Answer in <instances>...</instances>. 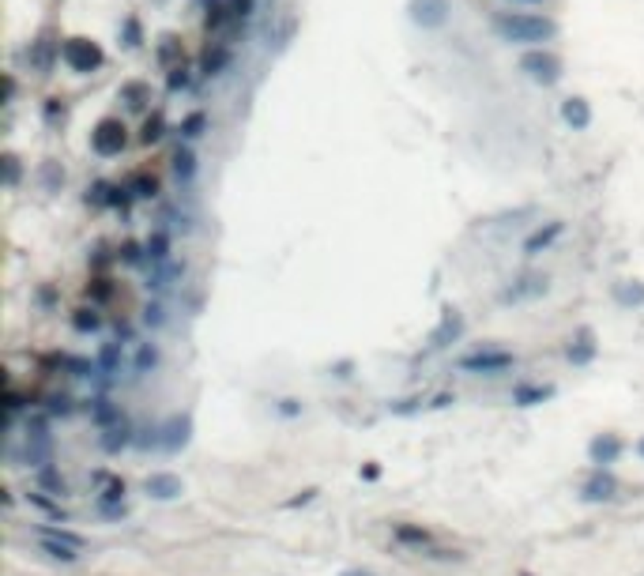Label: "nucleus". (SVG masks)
Wrapping results in <instances>:
<instances>
[{
	"label": "nucleus",
	"instance_id": "nucleus-1",
	"mask_svg": "<svg viewBox=\"0 0 644 576\" xmlns=\"http://www.w3.org/2000/svg\"><path fill=\"white\" fill-rule=\"evenodd\" d=\"M494 34L509 46H528V42H550L558 34V23L550 16H531V11H497L490 19Z\"/></svg>",
	"mask_w": 644,
	"mask_h": 576
},
{
	"label": "nucleus",
	"instance_id": "nucleus-2",
	"mask_svg": "<svg viewBox=\"0 0 644 576\" xmlns=\"http://www.w3.org/2000/svg\"><path fill=\"white\" fill-rule=\"evenodd\" d=\"M456 365H459V373H471V377H497V373H509L512 365H516V355L505 347H479V350H471V355H464Z\"/></svg>",
	"mask_w": 644,
	"mask_h": 576
},
{
	"label": "nucleus",
	"instance_id": "nucleus-3",
	"mask_svg": "<svg viewBox=\"0 0 644 576\" xmlns=\"http://www.w3.org/2000/svg\"><path fill=\"white\" fill-rule=\"evenodd\" d=\"M61 61L68 64L72 72L90 75L106 64V53H102V46L95 38H68V42H61Z\"/></svg>",
	"mask_w": 644,
	"mask_h": 576
},
{
	"label": "nucleus",
	"instance_id": "nucleus-4",
	"mask_svg": "<svg viewBox=\"0 0 644 576\" xmlns=\"http://www.w3.org/2000/svg\"><path fill=\"white\" fill-rule=\"evenodd\" d=\"M128 147V128L121 117H102V121L90 128V151L98 159H117Z\"/></svg>",
	"mask_w": 644,
	"mask_h": 576
},
{
	"label": "nucleus",
	"instance_id": "nucleus-5",
	"mask_svg": "<svg viewBox=\"0 0 644 576\" xmlns=\"http://www.w3.org/2000/svg\"><path fill=\"white\" fill-rule=\"evenodd\" d=\"M520 72L539 87H554L565 75V64L558 53H550V49H528V53L520 57Z\"/></svg>",
	"mask_w": 644,
	"mask_h": 576
},
{
	"label": "nucleus",
	"instance_id": "nucleus-6",
	"mask_svg": "<svg viewBox=\"0 0 644 576\" xmlns=\"http://www.w3.org/2000/svg\"><path fill=\"white\" fill-rule=\"evenodd\" d=\"M576 497H581L584 505H611L622 497V482H618V475L611 467H591V475L581 482Z\"/></svg>",
	"mask_w": 644,
	"mask_h": 576
},
{
	"label": "nucleus",
	"instance_id": "nucleus-7",
	"mask_svg": "<svg viewBox=\"0 0 644 576\" xmlns=\"http://www.w3.org/2000/svg\"><path fill=\"white\" fill-rule=\"evenodd\" d=\"M546 290H550V279H546V275L524 271V275H516L509 286L497 290V302H502V305H520V302H535V298H543Z\"/></svg>",
	"mask_w": 644,
	"mask_h": 576
},
{
	"label": "nucleus",
	"instance_id": "nucleus-8",
	"mask_svg": "<svg viewBox=\"0 0 644 576\" xmlns=\"http://www.w3.org/2000/svg\"><path fill=\"white\" fill-rule=\"evenodd\" d=\"M449 0H407V19L422 31H437L449 23Z\"/></svg>",
	"mask_w": 644,
	"mask_h": 576
},
{
	"label": "nucleus",
	"instance_id": "nucleus-9",
	"mask_svg": "<svg viewBox=\"0 0 644 576\" xmlns=\"http://www.w3.org/2000/svg\"><path fill=\"white\" fill-rule=\"evenodd\" d=\"M189 441H192V414H170L166 422H162V449L159 452H166V456H177L181 449H189Z\"/></svg>",
	"mask_w": 644,
	"mask_h": 576
},
{
	"label": "nucleus",
	"instance_id": "nucleus-10",
	"mask_svg": "<svg viewBox=\"0 0 644 576\" xmlns=\"http://www.w3.org/2000/svg\"><path fill=\"white\" fill-rule=\"evenodd\" d=\"M136 444V426L128 422V418H121V422H113L106 429H98V449L106 456H121L125 449H133Z\"/></svg>",
	"mask_w": 644,
	"mask_h": 576
},
{
	"label": "nucleus",
	"instance_id": "nucleus-11",
	"mask_svg": "<svg viewBox=\"0 0 644 576\" xmlns=\"http://www.w3.org/2000/svg\"><path fill=\"white\" fill-rule=\"evenodd\" d=\"M459 335H464V317H459V309H445L437 328L430 332V350H449L452 343H459Z\"/></svg>",
	"mask_w": 644,
	"mask_h": 576
},
{
	"label": "nucleus",
	"instance_id": "nucleus-12",
	"mask_svg": "<svg viewBox=\"0 0 644 576\" xmlns=\"http://www.w3.org/2000/svg\"><path fill=\"white\" fill-rule=\"evenodd\" d=\"M143 493H147L151 501H177V497L185 493V482H181V475H174V471H155V475L143 478Z\"/></svg>",
	"mask_w": 644,
	"mask_h": 576
},
{
	"label": "nucleus",
	"instance_id": "nucleus-13",
	"mask_svg": "<svg viewBox=\"0 0 644 576\" xmlns=\"http://www.w3.org/2000/svg\"><path fill=\"white\" fill-rule=\"evenodd\" d=\"M622 452H625V441L618 434H596L588 441V460L596 467H614L622 460Z\"/></svg>",
	"mask_w": 644,
	"mask_h": 576
},
{
	"label": "nucleus",
	"instance_id": "nucleus-14",
	"mask_svg": "<svg viewBox=\"0 0 644 576\" xmlns=\"http://www.w3.org/2000/svg\"><path fill=\"white\" fill-rule=\"evenodd\" d=\"M561 234H565V222H561V219H550V222H543V226H535L528 238H524V256L535 260L539 253H546V248L554 245Z\"/></svg>",
	"mask_w": 644,
	"mask_h": 576
},
{
	"label": "nucleus",
	"instance_id": "nucleus-15",
	"mask_svg": "<svg viewBox=\"0 0 644 576\" xmlns=\"http://www.w3.org/2000/svg\"><path fill=\"white\" fill-rule=\"evenodd\" d=\"M565 358H569V365H591L599 358V343H596V332L591 328H581L573 339H569V347H565Z\"/></svg>",
	"mask_w": 644,
	"mask_h": 576
},
{
	"label": "nucleus",
	"instance_id": "nucleus-16",
	"mask_svg": "<svg viewBox=\"0 0 644 576\" xmlns=\"http://www.w3.org/2000/svg\"><path fill=\"white\" fill-rule=\"evenodd\" d=\"M392 543L422 554V550H426L430 543H437V539H433V531L422 528V523H392Z\"/></svg>",
	"mask_w": 644,
	"mask_h": 576
},
{
	"label": "nucleus",
	"instance_id": "nucleus-17",
	"mask_svg": "<svg viewBox=\"0 0 644 576\" xmlns=\"http://www.w3.org/2000/svg\"><path fill=\"white\" fill-rule=\"evenodd\" d=\"M87 414H90V422H95V429H106V426H113V422H121V407L106 396V392H98V396H90L87 399Z\"/></svg>",
	"mask_w": 644,
	"mask_h": 576
},
{
	"label": "nucleus",
	"instance_id": "nucleus-18",
	"mask_svg": "<svg viewBox=\"0 0 644 576\" xmlns=\"http://www.w3.org/2000/svg\"><path fill=\"white\" fill-rule=\"evenodd\" d=\"M561 121L573 128V132H584V128L591 125V102L581 98V95H569L561 102Z\"/></svg>",
	"mask_w": 644,
	"mask_h": 576
},
{
	"label": "nucleus",
	"instance_id": "nucleus-19",
	"mask_svg": "<svg viewBox=\"0 0 644 576\" xmlns=\"http://www.w3.org/2000/svg\"><path fill=\"white\" fill-rule=\"evenodd\" d=\"M546 399H554V384H512V407H539Z\"/></svg>",
	"mask_w": 644,
	"mask_h": 576
},
{
	"label": "nucleus",
	"instance_id": "nucleus-20",
	"mask_svg": "<svg viewBox=\"0 0 644 576\" xmlns=\"http://www.w3.org/2000/svg\"><path fill=\"white\" fill-rule=\"evenodd\" d=\"M162 365V350L159 343H136V355H133V377L143 381V377H151L155 370Z\"/></svg>",
	"mask_w": 644,
	"mask_h": 576
},
{
	"label": "nucleus",
	"instance_id": "nucleus-21",
	"mask_svg": "<svg viewBox=\"0 0 644 576\" xmlns=\"http://www.w3.org/2000/svg\"><path fill=\"white\" fill-rule=\"evenodd\" d=\"M34 482H38V490H46V493H53V497H68V493H72L68 478L61 475V467H57V464L38 467V471H34Z\"/></svg>",
	"mask_w": 644,
	"mask_h": 576
},
{
	"label": "nucleus",
	"instance_id": "nucleus-22",
	"mask_svg": "<svg viewBox=\"0 0 644 576\" xmlns=\"http://www.w3.org/2000/svg\"><path fill=\"white\" fill-rule=\"evenodd\" d=\"M38 550H42L49 561H61V565H76V561L83 557V550H76L61 539H46V535H38Z\"/></svg>",
	"mask_w": 644,
	"mask_h": 576
},
{
	"label": "nucleus",
	"instance_id": "nucleus-23",
	"mask_svg": "<svg viewBox=\"0 0 644 576\" xmlns=\"http://www.w3.org/2000/svg\"><path fill=\"white\" fill-rule=\"evenodd\" d=\"M27 57H31V64H34V72L49 75V68H53V61L61 57V46H53V42H49V38H38V42L27 49Z\"/></svg>",
	"mask_w": 644,
	"mask_h": 576
},
{
	"label": "nucleus",
	"instance_id": "nucleus-24",
	"mask_svg": "<svg viewBox=\"0 0 644 576\" xmlns=\"http://www.w3.org/2000/svg\"><path fill=\"white\" fill-rule=\"evenodd\" d=\"M95 362H98V373L117 377V373H121V362H125V343H121V339H113V343H102Z\"/></svg>",
	"mask_w": 644,
	"mask_h": 576
},
{
	"label": "nucleus",
	"instance_id": "nucleus-25",
	"mask_svg": "<svg viewBox=\"0 0 644 576\" xmlns=\"http://www.w3.org/2000/svg\"><path fill=\"white\" fill-rule=\"evenodd\" d=\"M34 535H46V539H61V543H68V546H76V550H87V539L80 531H72L68 523H38L34 528Z\"/></svg>",
	"mask_w": 644,
	"mask_h": 576
},
{
	"label": "nucleus",
	"instance_id": "nucleus-26",
	"mask_svg": "<svg viewBox=\"0 0 644 576\" xmlns=\"http://www.w3.org/2000/svg\"><path fill=\"white\" fill-rule=\"evenodd\" d=\"M147 245V260L155 268L159 264H170V248H174V241H170V230L166 226H159V230H151V238L143 241Z\"/></svg>",
	"mask_w": 644,
	"mask_h": 576
},
{
	"label": "nucleus",
	"instance_id": "nucleus-27",
	"mask_svg": "<svg viewBox=\"0 0 644 576\" xmlns=\"http://www.w3.org/2000/svg\"><path fill=\"white\" fill-rule=\"evenodd\" d=\"M117 98H121L128 110H143V106L151 102V83H143V80H128V83H121Z\"/></svg>",
	"mask_w": 644,
	"mask_h": 576
},
{
	"label": "nucleus",
	"instance_id": "nucleus-28",
	"mask_svg": "<svg viewBox=\"0 0 644 576\" xmlns=\"http://www.w3.org/2000/svg\"><path fill=\"white\" fill-rule=\"evenodd\" d=\"M155 57H159L162 68H174V64L185 61V46H181L177 34H162V38H159V49H155Z\"/></svg>",
	"mask_w": 644,
	"mask_h": 576
},
{
	"label": "nucleus",
	"instance_id": "nucleus-29",
	"mask_svg": "<svg viewBox=\"0 0 644 576\" xmlns=\"http://www.w3.org/2000/svg\"><path fill=\"white\" fill-rule=\"evenodd\" d=\"M72 328L80 332V335L102 332V313H98V305L90 302V305H83V309H76V313H72Z\"/></svg>",
	"mask_w": 644,
	"mask_h": 576
},
{
	"label": "nucleus",
	"instance_id": "nucleus-30",
	"mask_svg": "<svg viewBox=\"0 0 644 576\" xmlns=\"http://www.w3.org/2000/svg\"><path fill=\"white\" fill-rule=\"evenodd\" d=\"M170 169H174V177L181 181V185H189V181L196 177V155H192V147H177L174 159H170Z\"/></svg>",
	"mask_w": 644,
	"mask_h": 576
},
{
	"label": "nucleus",
	"instance_id": "nucleus-31",
	"mask_svg": "<svg viewBox=\"0 0 644 576\" xmlns=\"http://www.w3.org/2000/svg\"><path fill=\"white\" fill-rule=\"evenodd\" d=\"M614 302H618V305H625V309L644 305V283H637V279L614 283Z\"/></svg>",
	"mask_w": 644,
	"mask_h": 576
},
{
	"label": "nucleus",
	"instance_id": "nucleus-32",
	"mask_svg": "<svg viewBox=\"0 0 644 576\" xmlns=\"http://www.w3.org/2000/svg\"><path fill=\"white\" fill-rule=\"evenodd\" d=\"M227 64H230V49H227V46H207V49H204V61H200V72H204V75H219Z\"/></svg>",
	"mask_w": 644,
	"mask_h": 576
},
{
	"label": "nucleus",
	"instance_id": "nucleus-33",
	"mask_svg": "<svg viewBox=\"0 0 644 576\" xmlns=\"http://www.w3.org/2000/svg\"><path fill=\"white\" fill-rule=\"evenodd\" d=\"M128 189H133V196H140V200H155V196H159V177L140 169V174L128 177Z\"/></svg>",
	"mask_w": 644,
	"mask_h": 576
},
{
	"label": "nucleus",
	"instance_id": "nucleus-34",
	"mask_svg": "<svg viewBox=\"0 0 644 576\" xmlns=\"http://www.w3.org/2000/svg\"><path fill=\"white\" fill-rule=\"evenodd\" d=\"M162 136H166V117L155 110L147 121H143V128H140V143H143V147H151V143H159Z\"/></svg>",
	"mask_w": 644,
	"mask_h": 576
},
{
	"label": "nucleus",
	"instance_id": "nucleus-35",
	"mask_svg": "<svg viewBox=\"0 0 644 576\" xmlns=\"http://www.w3.org/2000/svg\"><path fill=\"white\" fill-rule=\"evenodd\" d=\"M136 452H151V449H162V422H155V426H143V429H136V444H133Z\"/></svg>",
	"mask_w": 644,
	"mask_h": 576
},
{
	"label": "nucleus",
	"instance_id": "nucleus-36",
	"mask_svg": "<svg viewBox=\"0 0 644 576\" xmlns=\"http://www.w3.org/2000/svg\"><path fill=\"white\" fill-rule=\"evenodd\" d=\"M113 196H117V185H110V181H95V185L87 189V204H95V207H113Z\"/></svg>",
	"mask_w": 644,
	"mask_h": 576
},
{
	"label": "nucleus",
	"instance_id": "nucleus-37",
	"mask_svg": "<svg viewBox=\"0 0 644 576\" xmlns=\"http://www.w3.org/2000/svg\"><path fill=\"white\" fill-rule=\"evenodd\" d=\"M204 128H207V113L204 110H196V113H189L185 121H181V140H200L204 136Z\"/></svg>",
	"mask_w": 644,
	"mask_h": 576
},
{
	"label": "nucleus",
	"instance_id": "nucleus-38",
	"mask_svg": "<svg viewBox=\"0 0 644 576\" xmlns=\"http://www.w3.org/2000/svg\"><path fill=\"white\" fill-rule=\"evenodd\" d=\"M117 260L128 268H140L143 260H147V245H136V241H121V248H117Z\"/></svg>",
	"mask_w": 644,
	"mask_h": 576
},
{
	"label": "nucleus",
	"instance_id": "nucleus-39",
	"mask_svg": "<svg viewBox=\"0 0 644 576\" xmlns=\"http://www.w3.org/2000/svg\"><path fill=\"white\" fill-rule=\"evenodd\" d=\"M271 411L291 422V418H301V414H306V403L294 399V396H283V399H275V403H271Z\"/></svg>",
	"mask_w": 644,
	"mask_h": 576
},
{
	"label": "nucleus",
	"instance_id": "nucleus-40",
	"mask_svg": "<svg viewBox=\"0 0 644 576\" xmlns=\"http://www.w3.org/2000/svg\"><path fill=\"white\" fill-rule=\"evenodd\" d=\"M422 407H430V403H426L422 396H407V399H396V403H388V411L396 414V418H411V414H418Z\"/></svg>",
	"mask_w": 644,
	"mask_h": 576
},
{
	"label": "nucleus",
	"instance_id": "nucleus-41",
	"mask_svg": "<svg viewBox=\"0 0 644 576\" xmlns=\"http://www.w3.org/2000/svg\"><path fill=\"white\" fill-rule=\"evenodd\" d=\"M87 298H90V302H95V305L110 302V298H113V283L106 279V275H98V279H90V283H87Z\"/></svg>",
	"mask_w": 644,
	"mask_h": 576
},
{
	"label": "nucleus",
	"instance_id": "nucleus-42",
	"mask_svg": "<svg viewBox=\"0 0 644 576\" xmlns=\"http://www.w3.org/2000/svg\"><path fill=\"white\" fill-rule=\"evenodd\" d=\"M140 320L147 324L151 332L166 328V305H162V302H147V305H143V317H140Z\"/></svg>",
	"mask_w": 644,
	"mask_h": 576
},
{
	"label": "nucleus",
	"instance_id": "nucleus-43",
	"mask_svg": "<svg viewBox=\"0 0 644 576\" xmlns=\"http://www.w3.org/2000/svg\"><path fill=\"white\" fill-rule=\"evenodd\" d=\"M189 80H192V75H189V64H185V61L174 64V68H166V87H170V90H185Z\"/></svg>",
	"mask_w": 644,
	"mask_h": 576
},
{
	"label": "nucleus",
	"instance_id": "nucleus-44",
	"mask_svg": "<svg viewBox=\"0 0 644 576\" xmlns=\"http://www.w3.org/2000/svg\"><path fill=\"white\" fill-rule=\"evenodd\" d=\"M422 557H430V561H464L467 554H464V550H449V546H437V543H430V546L422 550Z\"/></svg>",
	"mask_w": 644,
	"mask_h": 576
},
{
	"label": "nucleus",
	"instance_id": "nucleus-45",
	"mask_svg": "<svg viewBox=\"0 0 644 576\" xmlns=\"http://www.w3.org/2000/svg\"><path fill=\"white\" fill-rule=\"evenodd\" d=\"M72 403H76L72 396H49V399H46V414H53V418H68V414L76 411Z\"/></svg>",
	"mask_w": 644,
	"mask_h": 576
},
{
	"label": "nucleus",
	"instance_id": "nucleus-46",
	"mask_svg": "<svg viewBox=\"0 0 644 576\" xmlns=\"http://www.w3.org/2000/svg\"><path fill=\"white\" fill-rule=\"evenodd\" d=\"M317 497H321V486H306V490H298L294 497H286L283 508H306L309 501H317Z\"/></svg>",
	"mask_w": 644,
	"mask_h": 576
},
{
	"label": "nucleus",
	"instance_id": "nucleus-47",
	"mask_svg": "<svg viewBox=\"0 0 644 576\" xmlns=\"http://www.w3.org/2000/svg\"><path fill=\"white\" fill-rule=\"evenodd\" d=\"M98 508V516L102 520H110V523H121L125 516H128V501H117V505H95Z\"/></svg>",
	"mask_w": 644,
	"mask_h": 576
},
{
	"label": "nucleus",
	"instance_id": "nucleus-48",
	"mask_svg": "<svg viewBox=\"0 0 644 576\" xmlns=\"http://www.w3.org/2000/svg\"><path fill=\"white\" fill-rule=\"evenodd\" d=\"M19 174H23L19 159H16V155H4V185H8V189L19 185Z\"/></svg>",
	"mask_w": 644,
	"mask_h": 576
},
{
	"label": "nucleus",
	"instance_id": "nucleus-49",
	"mask_svg": "<svg viewBox=\"0 0 644 576\" xmlns=\"http://www.w3.org/2000/svg\"><path fill=\"white\" fill-rule=\"evenodd\" d=\"M227 19H234V16H230V8H212V11L204 16V31H219Z\"/></svg>",
	"mask_w": 644,
	"mask_h": 576
},
{
	"label": "nucleus",
	"instance_id": "nucleus-50",
	"mask_svg": "<svg viewBox=\"0 0 644 576\" xmlns=\"http://www.w3.org/2000/svg\"><path fill=\"white\" fill-rule=\"evenodd\" d=\"M42 181H46V189H49V192L61 189V185H64V169H57L53 162H46V166H42Z\"/></svg>",
	"mask_w": 644,
	"mask_h": 576
},
{
	"label": "nucleus",
	"instance_id": "nucleus-51",
	"mask_svg": "<svg viewBox=\"0 0 644 576\" xmlns=\"http://www.w3.org/2000/svg\"><path fill=\"white\" fill-rule=\"evenodd\" d=\"M143 42V34H140V19H125V46L128 49H136Z\"/></svg>",
	"mask_w": 644,
	"mask_h": 576
},
{
	"label": "nucleus",
	"instance_id": "nucleus-52",
	"mask_svg": "<svg viewBox=\"0 0 644 576\" xmlns=\"http://www.w3.org/2000/svg\"><path fill=\"white\" fill-rule=\"evenodd\" d=\"M230 16L234 19H249V16H253V0H230Z\"/></svg>",
	"mask_w": 644,
	"mask_h": 576
},
{
	"label": "nucleus",
	"instance_id": "nucleus-53",
	"mask_svg": "<svg viewBox=\"0 0 644 576\" xmlns=\"http://www.w3.org/2000/svg\"><path fill=\"white\" fill-rule=\"evenodd\" d=\"M350 373H354V362H350V358H343V362L332 365V377H339V381H347Z\"/></svg>",
	"mask_w": 644,
	"mask_h": 576
},
{
	"label": "nucleus",
	"instance_id": "nucleus-54",
	"mask_svg": "<svg viewBox=\"0 0 644 576\" xmlns=\"http://www.w3.org/2000/svg\"><path fill=\"white\" fill-rule=\"evenodd\" d=\"M449 403H456V396H452V392H441V396L430 399V411H441V407H449Z\"/></svg>",
	"mask_w": 644,
	"mask_h": 576
},
{
	"label": "nucleus",
	"instance_id": "nucleus-55",
	"mask_svg": "<svg viewBox=\"0 0 644 576\" xmlns=\"http://www.w3.org/2000/svg\"><path fill=\"white\" fill-rule=\"evenodd\" d=\"M117 339H121V343H133V324L128 320H117Z\"/></svg>",
	"mask_w": 644,
	"mask_h": 576
},
{
	"label": "nucleus",
	"instance_id": "nucleus-56",
	"mask_svg": "<svg viewBox=\"0 0 644 576\" xmlns=\"http://www.w3.org/2000/svg\"><path fill=\"white\" fill-rule=\"evenodd\" d=\"M358 475H362L365 482H377V478H380V467H377V464H365V467L358 471Z\"/></svg>",
	"mask_w": 644,
	"mask_h": 576
},
{
	"label": "nucleus",
	"instance_id": "nucleus-57",
	"mask_svg": "<svg viewBox=\"0 0 644 576\" xmlns=\"http://www.w3.org/2000/svg\"><path fill=\"white\" fill-rule=\"evenodd\" d=\"M339 576H377V572H370V569H362V565H354V569H343Z\"/></svg>",
	"mask_w": 644,
	"mask_h": 576
},
{
	"label": "nucleus",
	"instance_id": "nucleus-58",
	"mask_svg": "<svg viewBox=\"0 0 644 576\" xmlns=\"http://www.w3.org/2000/svg\"><path fill=\"white\" fill-rule=\"evenodd\" d=\"M0 505H4V508H16V497H11V490H0Z\"/></svg>",
	"mask_w": 644,
	"mask_h": 576
},
{
	"label": "nucleus",
	"instance_id": "nucleus-59",
	"mask_svg": "<svg viewBox=\"0 0 644 576\" xmlns=\"http://www.w3.org/2000/svg\"><path fill=\"white\" fill-rule=\"evenodd\" d=\"M637 456H640V460H644V437H637Z\"/></svg>",
	"mask_w": 644,
	"mask_h": 576
},
{
	"label": "nucleus",
	"instance_id": "nucleus-60",
	"mask_svg": "<svg viewBox=\"0 0 644 576\" xmlns=\"http://www.w3.org/2000/svg\"><path fill=\"white\" fill-rule=\"evenodd\" d=\"M512 4H546V0H512Z\"/></svg>",
	"mask_w": 644,
	"mask_h": 576
},
{
	"label": "nucleus",
	"instance_id": "nucleus-61",
	"mask_svg": "<svg viewBox=\"0 0 644 576\" xmlns=\"http://www.w3.org/2000/svg\"><path fill=\"white\" fill-rule=\"evenodd\" d=\"M520 576H535V572H520Z\"/></svg>",
	"mask_w": 644,
	"mask_h": 576
}]
</instances>
